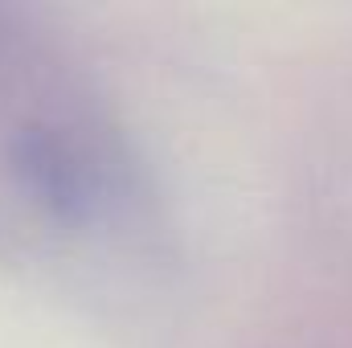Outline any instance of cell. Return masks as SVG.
Segmentation results:
<instances>
[{
	"instance_id": "6da1fadb",
	"label": "cell",
	"mask_w": 352,
	"mask_h": 348,
	"mask_svg": "<svg viewBox=\"0 0 352 348\" xmlns=\"http://www.w3.org/2000/svg\"><path fill=\"white\" fill-rule=\"evenodd\" d=\"M12 173L25 197L58 221H87L94 213V173L87 156L54 127L33 123L12 140Z\"/></svg>"
}]
</instances>
